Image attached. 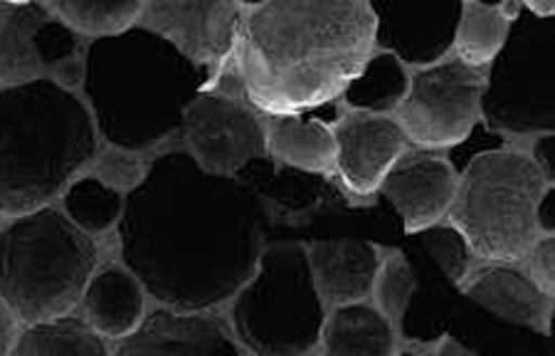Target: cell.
I'll list each match as a JSON object with an SVG mask.
<instances>
[{
  "label": "cell",
  "mask_w": 555,
  "mask_h": 356,
  "mask_svg": "<svg viewBox=\"0 0 555 356\" xmlns=\"http://www.w3.org/2000/svg\"><path fill=\"white\" fill-rule=\"evenodd\" d=\"M262 220L243 183L205 171L188 151H166L124 201L121 255L158 302L201 312L253 278Z\"/></svg>",
  "instance_id": "6da1fadb"
},
{
  "label": "cell",
  "mask_w": 555,
  "mask_h": 356,
  "mask_svg": "<svg viewBox=\"0 0 555 356\" xmlns=\"http://www.w3.org/2000/svg\"><path fill=\"white\" fill-rule=\"evenodd\" d=\"M383 193L400 211L410 233L425 230L444 216L454 201V174L435 156H410L383 178Z\"/></svg>",
  "instance_id": "9a60e30c"
},
{
  "label": "cell",
  "mask_w": 555,
  "mask_h": 356,
  "mask_svg": "<svg viewBox=\"0 0 555 356\" xmlns=\"http://www.w3.org/2000/svg\"><path fill=\"white\" fill-rule=\"evenodd\" d=\"M324 356H396L388 317L365 305H344L321 329Z\"/></svg>",
  "instance_id": "ffe728a7"
},
{
  "label": "cell",
  "mask_w": 555,
  "mask_h": 356,
  "mask_svg": "<svg viewBox=\"0 0 555 356\" xmlns=\"http://www.w3.org/2000/svg\"><path fill=\"white\" fill-rule=\"evenodd\" d=\"M491 129L551 134L555 127V17L518 8L481 89Z\"/></svg>",
  "instance_id": "ba28073f"
},
{
  "label": "cell",
  "mask_w": 555,
  "mask_h": 356,
  "mask_svg": "<svg viewBox=\"0 0 555 356\" xmlns=\"http://www.w3.org/2000/svg\"><path fill=\"white\" fill-rule=\"evenodd\" d=\"M427 356H474L469 349H464V346L460 344V342H454V340H444L440 346H437V349L433 352V354H427Z\"/></svg>",
  "instance_id": "e575fe53"
},
{
  "label": "cell",
  "mask_w": 555,
  "mask_h": 356,
  "mask_svg": "<svg viewBox=\"0 0 555 356\" xmlns=\"http://www.w3.org/2000/svg\"><path fill=\"white\" fill-rule=\"evenodd\" d=\"M501 147H504V139H501L499 134H491L485 127H479V124H474L467 137H464L460 144H454L450 158L456 171H467V166L474 158L489 154V151H499Z\"/></svg>",
  "instance_id": "f546056e"
},
{
  "label": "cell",
  "mask_w": 555,
  "mask_h": 356,
  "mask_svg": "<svg viewBox=\"0 0 555 356\" xmlns=\"http://www.w3.org/2000/svg\"><path fill=\"white\" fill-rule=\"evenodd\" d=\"M85 309L94 332L124 340L141 325L143 297L137 278L119 267H106L89 280Z\"/></svg>",
  "instance_id": "ac0fdd59"
},
{
  "label": "cell",
  "mask_w": 555,
  "mask_h": 356,
  "mask_svg": "<svg viewBox=\"0 0 555 356\" xmlns=\"http://www.w3.org/2000/svg\"><path fill=\"white\" fill-rule=\"evenodd\" d=\"M467 297L506 322L543 327L551 317V295L514 267H489L467 288Z\"/></svg>",
  "instance_id": "e0dca14e"
},
{
  "label": "cell",
  "mask_w": 555,
  "mask_h": 356,
  "mask_svg": "<svg viewBox=\"0 0 555 356\" xmlns=\"http://www.w3.org/2000/svg\"><path fill=\"white\" fill-rule=\"evenodd\" d=\"M188 139L210 174L228 176L262 154L267 137L262 124L243 104L220 94H198L185 112Z\"/></svg>",
  "instance_id": "30bf717a"
},
{
  "label": "cell",
  "mask_w": 555,
  "mask_h": 356,
  "mask_svg": "<svg viewBox=\"0 0 555 356\" xmlns=\"http://www.w3.org/2000/svg\"><path fill=\"white\" fill-rule=\"evenodd\" d=\"M96 243L57 208L25 213L0 233V300L23 322H50L94 278Z\"/></svg>",
  "instance_id": "5b68a950"
},
{
  "label": "cell",
  "mask_w": 555,
  "mask_h": 356,
  "mask_svg": "<svg viewBox=\"0 0 555 356\" xmlns=\"http://www.w3.org/2000/svg\"><path fill=\"white\" fill-rule=\"evenodd\" d=\"M50 8L65 17L72 28L96 33L100 38L129 30L143 11L139 0H55Z\"/></svg>",
  "instance_id": "d4e9b609"
},
{
  "label": "cell",
  "mask_w": 555,
  "mask_h": 356,
  "mask_svg": "<svg viewBox=\"0 0 555 356\" xmlns=\"http://www.w3.org/2000/svg\"><path fill=\"white\" fill-rule=\"evenodd\" d=\"M267 144L274 156L309 171H324L336 158L334 134L324 122H319L317 114H289L274 119Z\"/></svg>",
  "instance_id": "44dd1931"
},
{
  "label": "cell",
  "mask_w": 555,
  "mask_h": 356,
  "mask_svg": "<svg viewBox=\"0 0 555 356\" xmlns=\"http://www.w3.org/2000/svg\"><path fill=\"white\" fill-rule=\"evenodd\" d=\"M149 30L164 35L188 60L220 62L235 48L240 8L218 0H156L146 8Z\"/></svg>",
  "instance_id": "7c38bea8"
},
{
  "label": "cell",
  "mask_w": 555,
  "mask_h": 356,
  "mask_svg": "<svg viewBox=\"0 0 555 356\" xmlns=\"http://www.w3.org/2000/svg\"><path fill=\"white\" fill-rule=\"evenodd\" d=\"M336 162L344 181L356 193H371L396 164L405 144V134L396 122L383 117H351L334 134Z\"/></svg>",
  "instance_id": "5bb4252c"
},
{
  "label": "cell",
  "mask_w": 555,
  "mask_h": 356,
  "mask_svg": "<svg viewBox=\"0 0 555 356\" xmlns=\"http://www.w3.org/2000/svg\"><path fill=\"white\" fill-rule=\"evenodd\" d=\"M48 17V8L40 3H0V85L40 79L35 35Z\"/></svg>",
  "instance_id": "d6986e66"
},
{
  "label": "cell",
  "mask_w": 555,
  "mask_h": 356,
  "mask_svg": "<svg viewBox=\"0 0 555 356\" xmlns=\"http://www.w3.org/2000/svg\"><path fill=\"white\" fill-rule=\"evenodd\" d=\"M369 8L375 17L373 40L408 65H429L440 60L454 44L462 21L460 0H433V3L375 0Z\"/></svg>",
  "instance_id": "8fae6325"
},
{
  "label": "cell",
  "mask_w": 555,
  "mask_h": 356,
  "mask_svg": "<svg viewBox=\"0 0 555 356\" xmlns=\"http://www.w3.org/2000/svg\"><path fill=\"white\" fill-rule=\"evenodd\" d=\"M116 356H245V352L220 319L160 309L124 336Z\"/></svg>",
  "instance_id": "4fadbf2b"
},
{
  "label": "cell",
  "mask_w": 555,
  "mask_h": 356,
  "mask_svg": "<svg viewBox=\"0 0 555 356\" xmlns=\"http://www.w3.org/2000/svg\"><path fill=\"white\" fill-rule=\"evenodd\" d=\"M313 282L328 302L344 307L371 295L380 270V255L365 240H326L309 253Z\"/></svg>",
  "instance_id": "2e32d148"
},
{
  "label": "cell",
  "mask_w": 555,
  "mask_h": 356,
  "mask_svg": "<svg viewBox=\"0 0 555 356\" xmlns=\"http://www.w3.org/2000/svg\"><path fill=\"white\" fill-rule=\"evenodd\" d=\"M94 154L85 104L55 79L0 87V213L38 211Z\"/></svg>",
  "instance_id": "277c9868"
},
{
  "label": "cell",
  "mask_w": 555,
  "mask_h": 356,
  "mask_svg": "<svg viewBox=\"0 0 555 356\" xmlns=\"http://www.w3.org/2000/svg\"><path fill=\"white\" fill-rule=\"evenodd\" d=\"M531 272H533V282L551 295L555 288V238H543L539 245L533 247V257H531Z\"/></svg>",
  "instance_id": "4dcf8cb0"
},
{
  "label": "cell",
  "mask_w": 555,
  "mask_h": 356,
  "mask_svg": "<svg viewBox=\"0 0 555 356\" xmlns=\"http://www.w3.org/2000/svg\"><path fill=\"white\" fill-rule=\"evenodd\" d=\"M533 164L539 168L543 181H553L555 186V134H543L533 147Z\"/></svg>",
  "instance_id": "1f68e13d"
},
{
  "label": "cell",
  "mask_w": 555,
  "mask_h": 356,
  "mask_svg": "<svg viewBox=\"0 0 555 356\" xmlns=\"http://www.w3.org/2000/svg\"><path fill=\"white\" fill-rule=\"evenodd\" d=\"M235 332L257 356H304L321 340L324 305L301 245H274L232 307Z\"/></svg>",
  "instance_id": "52a82bcc"
},
{
  "label": "cell",
  "mask_w": 555,
  "mask_h": 356,
  "mask_svg": "<svg viewBox=\"0 0 555 356\" xmlns=\"http://www.w3.org/2000/svg\"><path fill=\"white\" fill-rule=\"evenodd\" d=\"M528 13L539 15V17H553L555 15V3H524Z\"/></svg>",
  "instance_id": "d590c367"
},
{
  "label": "cell",
  "mask_w": 555,
  "mask_h": 356,
  "mask_svg": "<svg viewBox=\"0 0 555 356\" xmlns=\"http://www.w3.org/2000/svg\"><path fill=\"white\" fill-rule=\"evenodd\" d=\"M69 220L85 233H102L121 218L124 199L100 178H79L65 195Z\"/></svg>",
  "instance_id": "484cf974"
},
{
  "label": "cell",
  "mask_w": 555,
  "mask_h": 356,
  "mask_svg": "<svg viewBox=\"0 0 555 356\" xmlns=\"http://www.w3.org/2000/svg\"><path fill=\"white\" fill-rule=\"evenodd\" d=\"M541 195L543 176L531 158L489 151L464 171L450 218L474 253L499 263L521 260L533 245Z\"/></svg>",
  "instance_id": "8992f818"
},
{
  "label": "cell",
  "mask_w": 555,
  "mask_h": 356,
  "mask_svg": "<svg viewBox=\"0 0 555 356\" xmlns=\"http://www.w3.org/2000/svg\"><path fill=\"white\" fill-rule=\"evenodd\" d=\"M208 73L149 28L96 38L87 50L85 92L109 144L141 151L183 127Z\"/></svg>",
  "instance_id": "3957f363"
},
{
  "label": "cell",
  "mask_w": 555,
  "mask_h": 356,
  "mask_svg": "<svg viewBox=\"0 0 555 356\" xmlns=\"http://www.w3.org/2000/svg\"><path fill=\"white\" fill-rule=\"evenodd\" d=\"M427 253L442 265L447 278L452 282H462L469 267V245L456 228H425L420 236Z\"/></svg>",
  "instance_id": "4316f807"
},
{
  "label": "cell",
  "mask_w": 555,
  "mask_h": 356,
  "mask_svg": "<svg viewBox=\"0 0 555 356\" xmlns=\"http://www.w3.org/2000/svg\"><path fill=\"white\" fill-rule=\"evenodd\" d=\"M413 290H415V278L413 272H410L408 263L398 255L390 257V260L385 263L383 278L378 284L380 305L385 312H388V317L402 315V309H405V305L410 302Z\"/></svg>",
  "instance_id": "83f0119b"
},
{
  "label": "cell",
  "mask_w": 555,
  "mask_h": 356,
  "mask_svg": "<svg viewBox=\"0 0 555 356\" xmlns=\"http://www.w3.org/2000/svg\"><path fill=\"white\" fill-rule=\"evenodd\" d=\"M11 356H109L100 334L79 319H50L21 334Z\"/></svg>",
  "instance_id": "7402d4cb"
},
{
  "label": "cell",
  "mask_w": 555,
  "mask_h": 356,
  "mask_svg": "<svg viewBox=\"0 0 555 356\" xmlns=\"http://www.w3.org/2000/svg\"><path fill=\"white\" fill-rule=\"evenodd\" d=\"M35 52H38L42 67L62 65V62L75 58L77 52L75 33H72L65 23L48 17V21L40 25L38 35H35Z\"/></svg>",
  "instance_id": "f1b7e54d"
},
{
  "label": "cell",
  "mask_w": 555,
  "mask_h": 356,
  "mask_svg": "<svg viewBox=\"0 0 555 356\" xmlns=\"http://www.w3.org/2000/svg\"><path fill=\"white\" fill-rule=\"evenodd\" d=\"M408 94V77L400 60L390 52L365 60L351 82L346 87V102L356 110L369 112H388L400 104Z\"/></svg>",
  "instance_id": "603a6c76"
},
{
  "label": "cell",
  "mask_w": 555,
  "mask_h": 356,
  "mask_svg": "<svg viewBox=\"0 0 555 356\" xmlns=\"http://www.w3.org/2000/svg\"><path fill=\"white\" fill-rule=\"evenodd\" d=\"M361 0H274L249 8L243 69L247 100L270 114L307 112L344 92L373 44Z\"/></svg>",
  "instance_id": "7a4b0ae2"
},
{
  "label": "cell",
  "mask_w": 555,
  "mask_h": 356,
  "mask_svg": "<svg viewBox=\"0 0 555 356\" xmlns=\"http://www.w3.org/2000/svg\"><path fill=\"white\" fill-rule=\"evenodd\" d=\"M481 77L464 62H444L415 75L400 106L402 134L420 147L460 144L474 127Z\"/></svg>",
  "instance_id": "9c48e42d"
},
{
  "label": "cell",
  "mask_w": 555,
  "mask_h": 356,
  "mask_svg": "<svg viewBox=\"0 0 555 356\" xmlns=\"http://www.w3.org/2000/svg\"><path fill=\"white\" fill-rule=\"evenodd\" d=\"M15 346V325L11 312L0 305V356H11Z\"/></svg>",
  "instance_id": "836d02e7"
},
{
  "label": "cell",
  "mask_w": 555,
  "mask_h": 356,
  "mask_svg": "<svg viewBox=\"0 0 555 356\" xmlns=\"http://www.w3.org/2000/svg\"><path fill=\"white\" fill-rule=\"evenodd\" d=\"M535 226H541L548 236L555 230V186L551 191H543L535 203Z\"/></svg>",
  "instance_id": "d6a6232c"
},
{
  "label": "cell",
  "mask_w": 555,
  "mask_h": 356,
  "mask_svg": "<svg viewBox=\"0 0 555 356\" xmlns=\"http://www.w3.org/2000/svg\"><path fill=\"white\" fill-rule=\"evenodd\" d=\"M506 17L501 5L462 3V21L456 30V52L467 67L487 65L496 58L506 40Z\"/></svg>",
  "instance_id": "cb8c5ba5"
}]
</instances>
